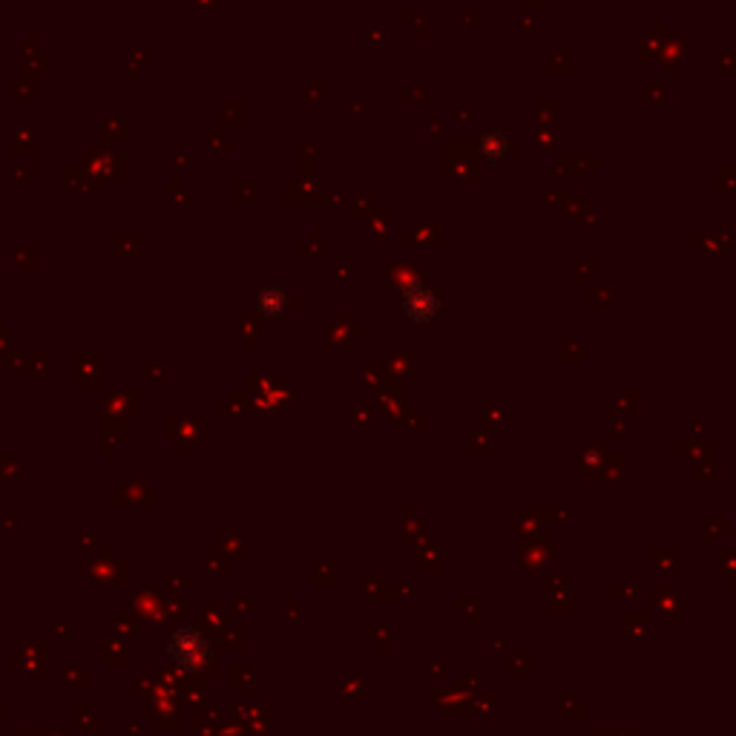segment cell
I'll return each mask as SVG.
<instances>
[{"mask_svg":"<svg viewBox=\"0 0 736 736\" xmlns=\"http://www.w3.org/2000/svg\"><path fill=\"white\" fill-rule=\"evenodd\" d=\"M403 311L414 322H432L437 317V311H440V297H437L426 282L412 279L403 288Z\"/></svg>","mask_w":736,"mask_h":736,"instance_id":"cell-1","label":"cell"},{"mask_svg":"<svg viewBox=\"0 0 736 736\" xmlns=\"http://www.w3.org/2000/svg\"><path fill=\"white\" fill-rule=\"evenodd\" d=\"M285 294L279 291V288H265V291H259V297H256V311L265 317H276V314H282L285 311Z\"/></svg>","mask_w":736,"mask_h":736,"instance_id":"cell-2","label":"cell"}]
</instances>
